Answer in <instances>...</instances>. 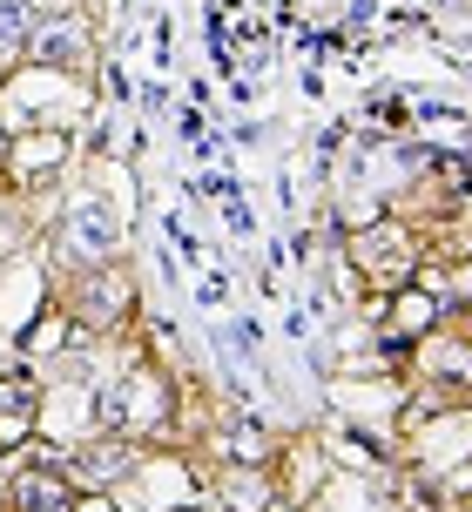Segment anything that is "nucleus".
I'll return each instance as SVG.
<instances>
[{"label": "nucleus", "instance_id": "nucleus-1", "mask_svg": "<svg viewBox=\"0 0 472 512\" xmlns=\"http://www.w3.org/2000/svg\"><path fill=\"white\" fill-rule=\"evenodd\" d=\"M68 250H75V256H88V263L115 250V209H108L102 196L75 203V216H68Z\"/></svg>", "mask_w": 472, "mask_h": 512}, {"label": "nucleus", "instance_id": "nucleus-2", "mask_svg": "<svg viewBox=\"0 0 472 512\" xmlns=\"http://www.w3.org/2000/svg\"><path fill=\"white\" fill-rule=\"evenodd\" d=\"M34 425V378H0V438H21Z\"/></svg>", "mask_w": 472, "mask_h": 512}, {"label": "nucleus", "instance_id": "nucleus-3", "mask_svg": "<svg viewBox=\"0 0 472 512\" xmlns=\"http://www.w3.org/2000/svg\"><path fill=\"white\" fill-rule=\"evenodd\" d=\"M34 61H54V68H75L81 61V27L75 21H54L34 34Z\"/></svg>", "mask_w": 472, "mask_h": 512}, {"label": "nucleus", "instance_id": "nucleus-4", "mask_svg": "<svg viewBox=\"0 0 472 512\" xmlns=\"http://www.w3.org/2000/svg\"><path fill=\"white\" fill-rule=\"evenodd\" d=\"M14 499H21V512H68V486L54 472H27L14 486Z\"/></svg>", "mask_w": 472, "mask_h": 512}, {"label": "nucleus", "instance_id": "nucleus-5", "mask_svg": "<svg viewBox=\"0 0 472 512\" xmlns=\"http://www.w3.org/2000/svg\"><path fill=\"white\" fill-rule=\"evenodd\" d=\"M75 479H81V486H108V479H122V445H95V452H81Z\"/></svg>", "mask_w": 472, "mask_h": 512}, {"label": "nucleus", "instance_id": "nucleus-6", "mask_svg": "<svg viewBox=\"0 0 472 512\" xmlns=\"http://www.w3.org/2000/svg\"><path fill=\"white\" fill-rule=\"evenodd\" d=\"M21 34H34V14H27V0H0V54L14 48Z\"/></svg>", "mask_w": 472, "mask_h": 512}, {"label": "nucleus", "instance_id": "nucleus-7", "mask_svg": "<svg viewBox=\"0 0 472 512\" xmlns=\"http://www.w3.org/2000/svg\"><path fill=\"white\" fill-rule=\"evenodd\" d=\"M398 243H405L398 230H378V236H371V270H398Z\"/></svg>", "mask_w": 472, "mask_h": 512}, {"label": "nucleus", "instance_id": "nucleus-8", "mask_svg": "<svg viewBox=\"0 0 472 512\" xmlns=\"http://www.w3.org/2000/svg\"><path fill=\"white\" fill-rule=\"evenodd\" d=\"M405 324L419 331V324H432V310H425V297H405Z\"/></svg>", "mask_w": 472, "mask_h": 512}]
</instances>
